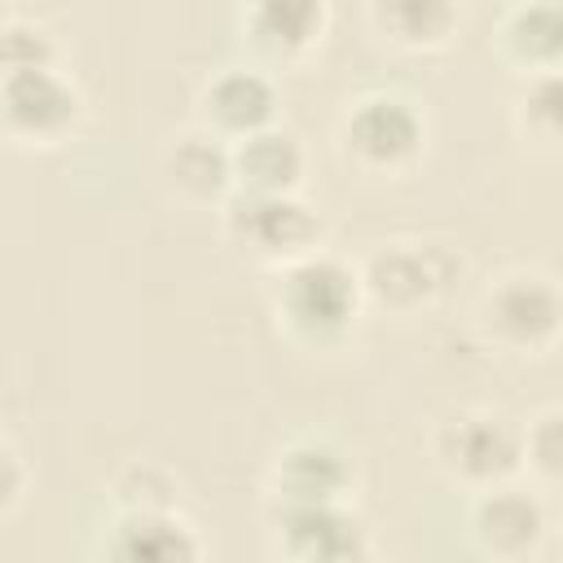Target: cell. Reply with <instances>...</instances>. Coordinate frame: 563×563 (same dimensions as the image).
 <instances>
[{
  "label": "cell",
  "mask_w": 563,
  "mask_h": 563,
  "mask_svg": "<svg viewBox=\"0 0 563 563\" xmlns=\"http://www.w3.org/2000/svg\"><path fill=\"white\" fill-rule=\"evenodd\" d=\"M110 497H114L119 515H128V510H180V479L167 466L136 457L110 479Z\"/></svg>",
  "instance_id": "19"
},
{
  "label": "cell",
  "mask_w": 563,
  "mask_h": 563,
  "mask_svg": "<svg viewBox=\"0 0 563 563\" xmlns=\"http://www.w3.org/2000/svg\"><path fill=\"white\" fill-rule=\"evenodd\" d=\"M242 31L268 62H303L330 31V0H246Z\"/></svg>",
  "instance_id": "13"
},
{
  "label": "cell",
  "mask_w": 563,
  "mask_h": 563,
  "mask_svg": "<svg viewBox=\"0 0 563 563\" xmlns=\"http://www.w3.org/2000/svg\"><path fill=\"white\" fill-rule=\"evenodd\" d=\"M198 128L216 132L220 141H242L260 128L277 123V84L255 66H224L198 88Z\"/></svg>",
  "instance_id": "11"
},
{
  "label": "cell",
  "mask_w": 563,
  "mask_h": 563,
  "mask_svg": "<svg viewBox=\"0 0 563 563\" xmlns=\"http://www.w3.org/2000/svg\"><path fill=\"white\" fill-rule=\"evenodd\" d=\"M453 273H462V255H453L444 242H383L365 264V299L387 312H418L435 303Z\"/></svg>",
  "instance_id": "7"
},
{
  "label": "cell",
  "mask_w": 563,
  "mask_h": 563,
  "mask_svg": "<svg viewBox=\"0 0 563 563\" xmlns=\"http://www.w3.org/2000/svg\"><path fill=\"white\" fill-rule=\"evenodd\" d=\"M273 550L299 563H356L374 554L369 528L343 506H268Z\"/></svg>",
  "instance_id": "9"
},
{
  "label": "cell",
  "mask_w": 563,
  "mask_h": 563,
  "mask_svg": "<svg viewBox=\"0 0 563 563\" xmlns=\"http://www.w3.org/2000/svg\"><path fill=\"white\" fill-rule=\"evenodd\" d=\"M303 176H308V154L290 128L273 123L233 141V185L242 194H299Z\"/></svg>",
  "instance_id": "16"
},
{
  "label": "cell",
  "mask_w": 563,
  "mask_h": 563,
  "mask_svg": "<svg viewBox=\"0 0 563 563\" xmlns=\"http://www.w3.org/2000/svg\"><path fill=\"white\" fill-rule=\"evenodd\" d=\"M510 123L523 145L541 154H563V70L523 75L510 106Z\"/></svg>",
  "instance_id": "18"
},
{
  "label": "cell",
  "mask_w": 563,
  "mask_h": 563,
  "mask_svg": "<svg viewBox=\"0 0 563 563\" xmlns=\"http://www.w3.org/2000/svg\"><path fill=\"white\" fill-rule=\"evenodd\" d=\"M0 62H4V70H44V66H62V48H57L53 31H44L40 22L4 18Z\"/></svg>",
  "instance_id": "21"
},
{
  "label": "cell",
  "mask_w": 563,
  "mask_h": 563,
  "mask_svg": "<svg viewBox=\"0 0 563 563\" xmlns=\"http://www.w3.org/2000/svg\"><path fill=\"white\" fill-rule=\"evenodd\" d=\"M26 488H31V466L13 444V435H4L0 440V519L18 515V506L26 501Z\"/></svg>",
  "instance_id": "22"
},
{
  "label": "cell",
  "mask_w": 563,
  "mask_h": 563,
  "mask_svg": "<svg viewBox=\"0 0 563 563\" xmlns=\"http://www.w3.org/2000/svg\"><path fill=\"white\" fill-rule=\"evenodd\" d=\"M84 114L88 101L62 66L0 75V128L13 150H57L84 128Z\"/></svg>",
  "instance_id": "6"
},
{
  "label": "cell",
  "mask_w": 563,
  "mask_h": 563,
  "mask_svg": "<svg viewBox=\"0 0 563 563\" xmlns=\"http://www.w3.org/2000/svg\"><path fill=\"white\" fill-rule=\"evenodd\" d=\"M106 554L123 563H194L202 559V537L180 510H128L114 519Z\"/></svg>",
  "instance_id": "17"
},
{
  "label": "cell",
  "mask_w": 563,
  "mask_h": 563,
  "mask_svg": "<svg viewBox=\"0 0 563 563\" xmlns=\"http://www.w3.org/2000/svg\"><path fill=\"white\" fill-rule=\"evenodd\" d=\"M493 44L519 79L563 70V0H515L497 22Z\"/></svg>",
  "instance_id": "14"
},
{
  "label": "cell",
  "mask_w": 563,
  "mask_h": 563,
  "mask_svg": "<svg viewBox=\"0 0 563 563\" xmlns=\"http://www.w3.org/2000/svg\"><path fill=\"white\" fill-rule=\"evenodd\" d=\"M163 185L176 202L185 207H224L233 198V145L220 141L207 128H189L176 141H167L163 158H158Z\"/></svg>",
  "instance_id": "12"
},
{
  "label": "cell",
  "mask_w": 563,
  "mask_h": 563,
  "mask_svg": "<svg viewBox=\"0 0 563 563\" xmlns=\"http://www.w3.org/2000/svg\"><path fill=\"white\" fill-rule=\"evenodd\" d=\"M523 471L545 488H563V409L559 405L523 422Z\"/></svg>",
  "instance_id": "20"
},
{
  "label": "cell",
  "mask_w": 563,
  "mask_h": 563,
  "mask_svg": "<svg viewBox=\"0 0 563 563\" xmlns=\"http://www.w3.org/2000/svg\"><path fill=\"white\" fill-rule=\"evenodd\" d=\"M365 18L396 53H444L462 26V0H365Z\"/></svg>",
  "instance_id": "15"
},
{
  "label": "cell",
  "mask_w": 563,
  "mask_h": 563,
  "mask_svg": "<svg viewBox=\"0 0 563 563\" xmlns=\"http://www.w3.org/2000/svg\"><path fill=\"white\" fill-rule=\"evenodd\" d=\"M479 339L506 356H545L563 339V290L532 268L501 273L475 303Z\"/></svg>",
  "instance_id": "4"
},
{
  "label": "cell",
  "mask_w": 563,
  "mask_h": 563,
  "mask_svg": "<svg viewBox=\"0 0 563 563\" xmlns=\"http://www.w3.org/2000/svg\"><path fill=\"white\" fill-rule=\"evenodd\" d=\"M431 462L466 493H484L523 471V427L493 409H449L431 427Z\"/></svg>",
  "instance_id": "3"
},
{
  "label": "cell",
  "mask_w": 563,
  "mask_h": 563,
  "mask_svg": "<svg viewBox=\"0 0 563 563\" xmlns=\"http://www.w3.org/2000/svg\"><path fill=\"white\" fill-rule=\"evenodd\" d=\"M356 493V462L325 435H299L268 462V506H343Z\"/></svg>",
  "instance_id": "8"
},
{
  "label": "cell",
  "mask_w": 563,
  "mask_h": 563,
  "mask_svg": "<svg viewBox=\"0 0 563 563\" xmlns=\"http://www.w3.org/2000/svg\"><path fill=\"white\" fill-rule=\"evenodd\" d=\"M220 233L238 255L282 268L299 255L321 251L325 220L299 194H242L238 189L220 207Z\"/></svg>",
  "instance_id": "5"
},
{
  "label": "cell",
  "mask_w": 563,
  "mask_h": 563,
  "mask_svg": "<svg viewBox=\"0 0 563 563\" xmlns=\"http://www.w3.org/2000/svg\"><path fill=\"white\" fill-rule=\"evenodd\" d=\"M427 154V114L400 92H369L339 123V158L374 180L409 176Z\"/></svg>",
  "instance_id": "2"
},
{
  "label": "cell",
  "mask_w": 563,
  "mask_h": 563,
  "mask_svg": "<svg viewBox=\"0 0 563 563\" xmlns=\"http://www.w3.org/2000/svg\"><path fill=\"white\" fill-rule=\"evenodd\" d=\"M365 282L361 268L330 251L299 255L277 268L268 286V308L277 317V330L299 347H334L347 339L365 308Z\"/></svg>",
  "instance_id": "1"
},
{
  "label": "cell",
  "mask_w": 563,
  "mask_h": 563,
  "mask_svg": "<svg viewBox=\"0 0 563 563\" xmlns=\"http://www.w3.org/2000/svg\"><path fill=\"white\" fill-rule=\"evenodd\" d=\"M545 532H550L545 501L532 488H519L515 479L493 484L471 501V541L488 559H510V563L532 559L545 545Z\"/></svg>",
  "instance_id": "10"
}]
</instances>
